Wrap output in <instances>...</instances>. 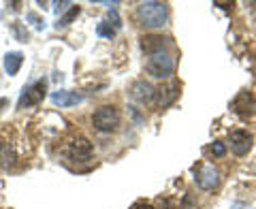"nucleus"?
Returning <instances> with one entry per match:
<instances>
[{"label":"nucleus","mask_w":256,"mask_h":209,"mask_svg":"<svg viewBox=\"0 0 256 209\" xmlns=\"http://www.w3.org/2000/svg\"><path fill=\"white\" fill-rule=\"evenodd\" d=\"M166 18H169V9L164 2H141L137 6V20L141 26L146 28H160L164 26Z\"/></svg>","instance_id":"1"},{"label":"nucleus","mask_w":256,"mask_h":209,"mask_svg":"<svg viewBox=\"0 0 256 209\" xmlns=\"http://www.w3.org/2000/svg\"><path fill=\"white\" fill-rule=\"evenodd\" d=\"M146 70L154 77V79H166L173 75L175 70V62L169 54L164 52H158V54H152L148 62H146Z\"/></svg>","instance_id":"2"},{"label":"nucleus","mask_w":256,"mask_h":209,"mask_svg":"<svg viewBox=\"0 0 256 209\" xmlns=\"http://www.w3.org/2000/svg\"><path fill=\"white\" fill-rule=\"evenodd\" d=\"M92 124L96 130H100V132H111V130H116V128L120 126V111L116 107H100V109H96L94 111V116H92Z\"/></svg>","instance_id":"3"},{"label":"nucleus","mask_w":256,"mask_h":209,"mask_svg":"<svg viewBox=\"0 0 256 209\" xmlns=\"http://www.w3.org/2000/svg\"><path fill=\"white\" fill-rule=\"evenodd\" d=\"M64 152H66V156L70 160H75V162H84V160H88L92 156V143L86 139V136H73L66 148H64Z\"/></svg>","instance_id":"4"},{"label":"nucleus","mask_w":256,"mask_h":209,"mask_svg":"<svg viewBox=\"0 0 256 209\" xmlns=\"http://www.w3.org/2000/svg\"><path fill=\"white\" fill-rule=\"evenodd\" d=\"M194 182L201 190H214L220 184V173L212 164H198V168H194Z\"/></svg>","instance_id":"5"},{"label":"nucleus","mask_w":256,"mask_h":209,"mask_svg":"<svg viewBox=\"0 0 256 209\" xmlns=\"http://www.w3.org/2000/svg\"><path fill=\"white\" fill-rule=\"evenodd\" d=\"M45 92H47V82L41 79V82L32 84L30 88L24 90V94L20 96V102H18V109H24V107H32V104H38L43 98H45Z\"/></svg>","instance_id":"6"},{"label":"nucleus","mask_w":256,"mask_h":209,"mask_svg":"<svg viewBox=\"0 0 256 209\" xmlns=\"http://www.w3.org/2000/svg\"><path fill=\"white\" fill-rule=\"evenodd\" d=\"M252 148V134L246 130H235L230 132V150L235 152L237 156H246Z\"/></svg>","instance_id":"7"},{"label":"nucleus","mask_w":256,"mask_h":209,"mask_svg":"<svg viewBox=\"0 0 256 209\" xmlns=\"http://www.w3.org/2000/svg\"><path fill=\"white\" fill-rule=\"evenodd\" d=\"M254 109H256V102L252 98V94H248V92L237 94V98L233 100V111H235L237 116L248 118V116L254 114Z\"/></svg>","instance_id":"8"},{"label":"nucleus","mask_w":256,"mask_h":209,"mask_svg":"<svg viewBox=\"0 0 256 209\" xmlns=\"http://www.w3.org/2000/svg\"><path fill=\"white\" fill-rule=\"evenodd\" d=\"M154 96H156V90H154V86L148 84V82H137L132 86V98L141 102V104H148L154 100Z\"/></svg>","instance_id":"9"},{"label":"nucleus","mask_w":256,"mask_h":209,"mask_svg":"<svg viewBox=\"0 0 256 209\" xmlns=\"http://www.w3.org/2000/svg\"><path fill=\"white\" fill-rule=\"evenodd\" d=\"M156 94H158V104L160 107H169V104L178 98V94H180V86L178 84H166V86H162L160 90H156Z\"/></svg>","instance_id":"10"},{"label":"nucleus","mask_w":256,"mask_h":209,"mask_svg":"<svg viewBox=\"0 0 256 209\" xmlns=\"http://www.w3.org/2000/svg\"><path fill=\"white\" fill-rule=\"evenodd\" d=\"M52 100H54V104H60V107H70V104H77L82 100V96L66 92V90H58V92L52 94Z\"/></svg>","instance_id":"11"},{"label":"nucleus","mask_w":256,"mask_h":209,"mask_svg":"<svg viewBox=\"0 0 256 209\" xmlns=\"http://www.w3.org/2000/svg\"><path fill=\"white\" fill-rule=\"evenodd\" d=\"M22 62H24V56H22L20 52L6 54V56H4V68H6V73H9V75H18Z\"/></svg>","instance_id":"12"},{"label":"nucleus","mask_w":256,"mask_h":209,"mask_svg":"<svg viewBox=\"0 0 256 209\" xmlns=\"http://www.w3.org/2000/svg\"><path fill=\"white\" fill-rule=\"evenodd\" d=\"M141 47H143V52H148V54L152 56V54L162 52L164 41H162L160 36H143V38H141Z\"/></svg>","instance_id":"13"},{"label":"nucleus","mask_w":256,"mask_h":209,"mask_svg":"<svg viewBox=\"0 0 256 209\" xmlns=\"http://www.w3.org/2000/svg\"><path fill=\"white\" fill-rule=\"evenodd\" d=\"M13 160H15V154L11 152V148L6 143H0V166H9L13 164Z\"/></svg>","instance_id":"14"},{"label":"nucleus","mask_w":256,"mask_h":209,"mask_svg":"<svg viewBox=\"0 0 256 209\" xmlns=\"http://www.w3.org/2000/svg\"><path fill=\"white\" fill-rule=\"evenodd\" d=\"M79 15V6H73V9H70L66 15H64V18H60V22H58V28H64V26H68L70 22H73L75 18Z\"/></svg>","instance_id":"15"},{"label":"nucleus","mask_w":256,"mask_h":209,"mask_svg":"<svg viewBox=\"0 0 256 209\" xmlns=\"http://www.w3.org/2000/svg\"><path fill=\"white\" fill-rule=\"evenodd\" d=\"M98 34L111 38V36L116 34V30H114V28H109V26H107V22H100V24H98Z\"/></svg>","instance_id":"16"},{"label":"nucleus","mask_w":256,"mask_h":209,"mask_svg":"<svg viewBox=\"0 0 256 209\" xmlns=\"http://www.w3.org/2000/svg\"><path fill=\"white\" fill-rule=\"evenodd\" d=\"M212 154H214V156H218V158H222L224 154H226V148H224V143H220V141L212 143Z\"/></svg>","instance_id":"17"},{"label":"nucleus","mask_w":256,"mask_h":209,"mask_svg":"<svg viewBox=\"0 0 256 209\" xmlns=\"http://www.w3.org/2000/svg\"><path fill=\"white\" fill-rule=\"evenodd\" d=\"M214 4H216V6H220V9H224V11H230V9L235 6V2H220V0H216Z\"/></svg>","instance_id":"18"},{"label":"nucleus","mask_w":256,"mask_h":209,"mask_svg":"<svg viewBox=\"0 0 256 209\" xmlns=\"http://www.w3.org/2000/svg\"><path fill=\"white\" fill-rule=\"evenodd\" d=\"M132 209H154V207H152V205H148V203H137V205H134Z\"/></svg>","instance_id":"19"},{"label":"nucleus","mask_w":256,"mask_h":209,"mask_svg":"<svg viewBox=\"0 0 256 209\" xmlns=\"http://www.w3.org/2000/svg\"><path fill=\"white\" fill-rule=\"evenodd\" d=\"M68 4H70V2H62V4H58V6H56V13H60L64 6H68Z\"/></svg>","instance_id":"20"},{"label":"nucleus","mask_w":256,"mask_h":209,"mask_svg":"<svg viewBox=\"0 0 256 209\" xmlns=\"http://www.w3.org/2000/svg\"><path fill=\"white\" fill-rule=\"evenodd\" d=\"M2 104H6V100H0V107H2Z\"/></svg>","instance_id":"21"}]
</instances>
